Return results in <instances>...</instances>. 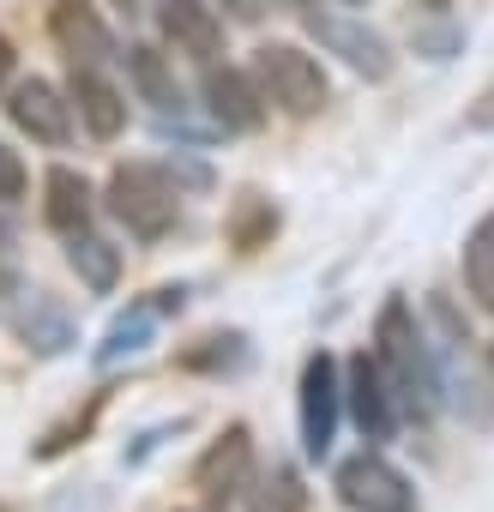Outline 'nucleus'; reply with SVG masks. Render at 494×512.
<instances>
[{"label": "nucleus", "mask_w": 494, "mask_h": 512, "mask_svg": "<svg viewBox=\"0 0 494 512\" xmlns=\"http://www.w3.org/2000/svg\"><path fill=\"white\" fill-rule=\"evenodd\" d=\"M374 368L398 404V422H434L440 416V356L428 350V332L416 326L404 296H386L380 320H374Z\"/></svg>", "instance_id": "1"}, {"label": "nucleus", "mask_w": 494, "mask_h": 512, "mask_svg": "<svg viewBox=\"0 0 494 512\" xmlns=\"http://www.w3.org/2000/svg\"><path fill=\"white\" fill-rule=\"evenodd\" d=\"M103 199H109L115 223H121L133 241H163V235L181 223V187H175L157 163H115Z\"/></svg>", "instance_id": "2"}, {"label": "nucleus", "mask_w": 494, "mask_h": 512, "mask_svg": "<svg viewBox=\"0 0 494 512\" xmlns=\"http://www.w3.org/2000/svg\"><path fill=\"white\" fill-rule=\"evenodd\" d=\"M254 85H260L266 109H278V115H290V121H314V115L332 103L326 67H320L308 49H296V43H266V49H254Z\"/></svg>", "instance_id": "3"}, {"label": "nucleus", "mask_w": 494, "mask_h": 512, "mask_svg": "<svg viewBox=\"0 0 494 512\" xmlns=\"http://www.w3.org/2000/svg\"><path fill=\"white\" fill-rule=\"evenodd\" d=\"M332 494H338L344 512H416V482H410L380 446L350 452V458L332 470Z\"/></svg>", "instance_id": "4"}, {"label": "nucleus", "mask_w": 494, "mask_h": 512, "mask_svg": "<svg viewBox=\"0 0 494 512\" xmlns=\"http://www.w3.org/2000/svg\"><path fill=\"white\" fill-rule=\"evenodd\" d=\"M296 416H302V452L320 464L338 440V422H344V368L338 356L314 350L302 362V386H296Z\"/></svg>", "instance_id": "5"}, {"label": "nucleus", "mask_w": 494, "mask_h": 512, "mask_svg": "<svg viewBox=\"0 0 494 512\" xmlns=\"http://www.w3.org/2000/svg\"><path fill=\"white\" fill-rule=\"evenodd\" d=\"M302 25H308L314 43H320L326 55H338L356 79H368V85H386V79H392L398 55H392V43H386L368 19H344V13H320V7H308Z\"/></svg>", "instance_id": "6"}, {"label": "nucleus", "mask_w": 494, "mask_h": 512, "mask_svg": "<svg viewBox=\"0 0 494 512\" xmlns=\"http://www.w3.org/2000/svg\"><path fill=\"white\" fill-rule=\"evenodd\" d=\"M344 410H350V422H356V434L368 446H386L398 434V404H392V392H386V380H380L368 350H356L344 362Z\"/></svg>", "instance_id": "7"}, {"label": "nucleus", "mask_w": 494, "mask_h": 512, "mask_svg": "<svg viewBox=\"0 0 494 512\" xmlns=\"http://www.w3.org/2000/svg\"><path fill=\"white\" fill-rule=\"evenodd\" d=\"M199 97H205V109H211V121L223 127V133H260L266 127V97H260V85H254V73H241V67H217V61H205V79H199Z\"/></svg>", "instance_id": "8"}, {"label": "nucleus", "mask_w": 494, "mask_h": 512, "mask_svg": "<svg viewBox=\"0 0 494 512\" xmlns=\"http://www.w3.org/2000/svg\"><path fill=\"white\" fill-rule=\"evenodd\" d=\"M254 476V434H247V422H229L199 458H193V488H199V500H229V494H241V482Z\"/></svg>", "instance_id": "9"}, {"label": "nucleus", "mask_w": 494, "mask_h": 512, "mask_svg": "<svg viewBox=\"0 0 494 512\" xmlns=\"http://www.w3.org/2000/svg\"><path fill=\"white\" fill-rule=\"evenodd\" d=\"M7 115H13V127H19L25 139H37V145H49V151H61V145L73 139V103H67V91H55L49 79H19V85L7 91Z\"/></svg>", "instance_id": "10"}, {"label": "nucleus", "mask_w": 494, "mask_h": 512, "mask_svg": "<svg viewBox=\"0 0 494 512\" xmlns=\"http://www.w3.org/2000/svg\"><path fill=\"white\" fill-rule=\"evenodd\" d=\"M49 37H55V49L73 67H109V61H121L115 31L97 19L91 0H55V7H49Z\"/></svg>", "instance_id": "11"}, {"label": "nucleus", "mask_w": 494, "mask_h": 512, "mask_svg": "<svg viewBox=\"0 0 494 512\" xmlns=\"http://www.w3.org/2000/svg\"><path fill=\"white\" fill-rule=\"evenodd\" d=\"M157 31L187 61H217L223 55V13L211 0H157Z\"/></svg>", "instance_id": "12"}, {"label": "nucleus", "mask_w": 494, "mask_h": 512, "mask_svg": "<svg viewBox=\"0 0 494 512\" xmlns=\"http://www.w3.org/2000/svg\"><path fill=\"white\" fill-rule=\"evenodd\" d=\"M13 332H19V344H25L31 356H67V350L79 344L73 314H67L49 290H19V296H13Z\"/></svg>", "instance_id": "13"}, {"label": "nucleus", "mask_w": 494, "mask_h": 512, "mask_svg": "<svg viewBox=\"0 0 494 512\" xmlns=\"http://www.w3.org/2000/svg\"><path fill=\"white\" fill-rule=\"evenodd\" d=\"M67 103H73V115H79V127L91 133V139H121V127H127V97L103 79V67H73V79H67Z\"/></svg>", "instance_id": "14"}, {"label": "nucleus", "mask_w": 494, "mask_h": 512, "mask_svg": "<svg viewBox=\"0 0 494 512\" xmlns=\"http://www.w3.org/2000/svg\"><path fill=\"white\" fill-rule=\"evenodd\" d=\"M91 211H97V193H91V181L79 175V169H49V181H43V223L55 229V235H73V229H85L91 223Z\"/></svg>", "instance_id": "15"}, {"label": "nucleus", "mask_w": 494, "mask_h": 512, "mask_svg": "<svg viewBox=\"0 0 494 512\" xmlns=\"http://www.w3.org/2000/svg\"><path fill=\"white\" fill-rule=\"evenodd\" d=\"M67 241V266L79 272V284L91 290V296H109L115 284H121V247L109 241V235H97L91 223L85 229H73V235H61Z\"/></svg>", "instance_id": "16"}, {"label": "nucleus", "mask_w": 494, "mask_h": 512, "mask_svg": "<svg viewBox=\"0 0 494 512\" xmlns=\"http://www.w3.org/2000/svg\"><path fill=\"white\" fill-rule=\"evenodd\" d=\"M127 73H133V91H139L157 115H169V109L181 115V109H187V103H181V85H175V67H169L151 43H133V49H127Z\"/></svg>", "instance_id": "17"}, {"label": "nucleus", "mask_w": 494, "mask_h": 512, "mask_svg": "<svg viewBox=\"0 0 494 512\" xmlns=\"http://www.w3.org/2000/svg\"><path fill=\"white\" fill-rule=\"evenodd\" d=\"M464 296L482 308V314H494V211L488 217H476V229L464 235Z\"/></svg>", "instance_id": "18"}, {"label": "nucleus", "mask_w": 494, "mask_h": 512, "mask_svg": "<svg viewBox=\"0 0 494 512\" xmlns=\"http://www.w3.org/2000/svg\"><path fill=\"white\" fill-rule=\"evenodd\" d=\"M241 494H247V512H308V488H302V476L290 464H272L260 476H247Z\"/></svg>", "instance_id": "19"}, {"label": "nucleus", "mask_w": 494, "mask_h": 512, "mask_svg": "<svg viewBox=\"0 0 494 512\" xmlns=\"http://www.w3.org/2000/svg\"><path fill=\"white\" fill-rule=\"evenodd\" d=\"M278 235V205L266 199V193H241L235 199V217H229V241L241 247V253H254V247H266Z\"/></svg>", "instance_id": "20"}, {"label": "nucleus", "mask_w": 494, "mask_h": 512, "mask_svg": "<svg viewBox=\"0 0 494 512\" xmlns=\"http://www.w3.org/2000/svg\"><path fill=\"white\" fill-rule=\"evenodd\" d=\"M151 332H157V302H151V308H133L127 320H115L109 338H103V350H97V362L109 368V362H121V356H139V350L151 344Z\"/></svg>", "instance_id": "21"}, {"label": "nucleus", "mask_w": 494, "mask_h": 512, "mask_svg": "<svg viewBox=\"0 0 494 512\" xmlns=\"http://www.w3.org/2000/svg\"><path fill=\"white\" fill-rule=\"evenodd\" d=\"M25 290V253H19V229L0 217V296H19Z\"/></svg>", "instance_id": "22"}, {"label": "nucleus", "mask_w": 494, "mask_h": 512, "mask_svg": "<svg viewBox=\"0 0 494 512\" xmlns=\"http://www.w3.org/2000/svg\"><path fill=\"white\" fill-rule=\"evenodd\" d=\"M25 187H31V169H25V157L0 139V205H19L25 199Z\"/></svg>", "instance_id": "23"}, {"label": "nucleus", "mask_w": 494, "mask_h": 512, "mask_svg": "<svg viewBox=\"0 0 494 512\" xmlns=\"http://www.w3.org/2000/svg\"><path fill=\"white\" fill-rule=\"evenodd\" d=\"M211 7H223L235 25H254V19H260V0H211Z\"/></svg>", "instance_id": "24"}, {"label": "nucleus", "mask_w": 494, "mask_h": 512, "mask_svg": "<svg viewBox=\"0 0 494 512\" xmlns=\"http://www.w3.org/2000/svg\"><path fill=\"white\" fill-rule=\"evenodd\" d=\"M13 67H19V55H13V43H7V37H0V91L13 85Z\"/></svg>", "instance_id": "25"}, {"label": "nucleus", "mask_w": 494, "mask_h": 512, "mask_svg": "<svg viewBox=\"0 0 494 512\" xmlns=\"http://www.w3.org/2000/svg\"><path fill=\"white\" fill-rule=\"evenodd\" d=\"M272 7H278V13H296V19H302V13L314 7V0H272Z\"/></svg>", "instance_id": "26"}, {"label": "nucleus", "mask_w": 494, "mask_h": 512, "mask_svg": "<svg viewBox=\"0 0 494 512\" xmlns=\"http://www.w3.org/2000/svg\"><path fill=\"white\" fill-rule=\"evenodd\" d=\"M416 7H428V13H440V7H446V0H416Z\"/></svg>", "instance_id": "27"}, {"label": "nucleus", "mask_w": 494, "mask_h": 512, "mask_svg": "<svg viewBox=\"0 0 494 512\" xmlns=\"http://www.w3.org/2000/svg\"><path fill=\"white\" fill-rule=\"evenodd\" d=\"M115 7H139V0H115Z\"/></svg>", "instance_id": "28"}, {"label": "nucleus", "mask_w": 494, "mask_h": 512, "mask_svg": "<svg viewBox=\"0 0 494 512\" xmlns=\"http://www.w3.org/2000/svg\"><path fill=\"white\" fill-rule=\"evenodd\" d=\"M344 7H368V0H344Z\"/></svg>", "instance_id": "29"}, {"label": "nucleus", "mask_w": 494, "mask_h": 512, "mask_svg": "<svg viewBox=\"0 0 494 512\" xmlns=\"http://www.w3.org/2000/svg\"><path fill=\"white\" fill-rule=\"evenodd\" d=\"M0 512H7V506H0Z\"/></svg>", "instance_id": "30"}]
</instances>
